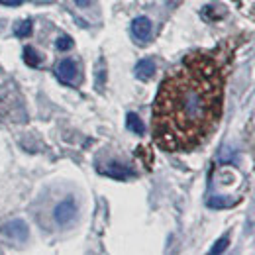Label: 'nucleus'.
<instances>
[{
    "mask_svg": "<svg viewBox=\"0 0 255 255\" xmlns=\"http://www.w3.org/2000/svg\"><path fill=\"white\" fill-rule=\"evenodd\" d=\"M222 106V69L210 55H187L161 81L153 100V141L169 153L200 147L220 124Z\"/></svg>",
    "mask_w": 255,
    "mask_h": 255,
    "instance_id": "1",
    "label": "nucleus"
},
{
    "mask_svg": "<svg viewBox=\"0 0 255 255\" xmlns=\"http://www.w3.org/2000/svg\"><path fill=\"white\" fill-rule=\"evenodd\" d=\"M75 214H77V204H75V200L69 196V198H65L63 202H59L57 206H55V212H53V216H55V220L57 224H69L73 218H75Z\"/></svg>",
    "mask_w": 255,
    "mask_h": 255,
    "instance_id": "2",
    "label": "nucleus"
},
{
    "mask_svg": "<svg viewBox=\"0 0 255 255\" xmlns=\"http://www.w3.org/2000/svg\"><path fill=\"white\" fill-rule=\"evenodd\" d=\"M77 73H79V69H77V63L73 59H63V61H59V65L55 67L57 79L61 83H65V85H75Z\"/></svg>",
    "mask_w": 255,
    "mask_h": 255,
    "instance_id": "3",
    "label": "nucleus"
},
{
    "mask_svg": "<svg viewBox=\"0 0 255 255\" xmlns=\"http://www.w3.org/2000/svg\"><path fill=\"white\" fill-rule=\"evenodd\" d=\"M151 30H153L151 20L145 18V16H139V18H135V20L131 22V33H133V37H135L139 43H145V41L151 37Z\"/></svg>",
    "mask_w": 255,
    "mask_h": 255,
    "instance_id": "4",
    "label": "nucleus"
},
{
    "mask_svg": "<svg viewBox=\"0 0 255 255\" xmlns=\"http://www.w3.org/2000/svg\"><path fill=\"white\" fill-rule=\"evenodd\" d=\"M0 230H2L4 236L12 238V240H18V242L28 238V224L24 222V220H12V222L4 224Z\"/></svg>",
    "mask_w": 255,
    "mask_h": 255,
    "instance_id": "5",
    "label": "nucleus"
},
{
    "mask_svg": "<svg viewBox=\"0 0 255 255\" xmlns=\"http://www.w3.org/2000/svg\"><path fill=\"white\" fill-rule=\"evenodd\" d=\"M100 173L102 175H108V177H112V179H118V181H126L129 179L131 175H133V171L126 167V165H122V163H110V165H106L104 169H100Z\"/></svg>",
    "mask_w": 255,
    "mask_h": 255,
    "instance_id": "6",
    "label": "nucleus"
},
{
    "mask_svg": "<svg viewBox=\"0 0 255 255\" xmlns=\"http://www.w3.org/2000/svg\"><path fill=\"white\" fill-rule=\"evenodd\" d=\"M133 73H135V77L139 81H149L153 77V73H155V61L153 59H141V61H137Z\"/></svg>",
    "mask_w": 255,
    "mask_h": 255,
    "instance_id": "7",
    "label": "nucleus"
},
{
    "mask_svg": "<svg viewBox=\"0 0 255 255\" xmlns=\"http://www.w3.org/2000/svg\"><path fill=\"white\" fill-rule=\"evenodd\" d=\"M126 126H128V129H129V131H133L135 135H143V133H145V126H143L141 118H139L137 114H133V112H128Z\"/></svg>",
    "mask_w": 255,
    "mask_h": 255,
    "instance_id": "8",
    "label": "nucleus"
},
{
    "mask_svg": "<svg viewBox=\"0 0 255 255\" xmlns=\"http://www.w3.org/2000/svg\"><path fill=\"white\" fill-rule=\"evenodd\" d=\"M14 33L18 37H30L32 35V20H20V22H16Z\"/></svg>",
    "mask_w": 255,
    "mask_h": 255,
    "instance_id": "9",
    "label": "nucleus"
},
{
    "mask_svg": "<svg viewBox=\"0 0 255 255\" xmlns=\"http://www.w3.org/2000/svg\"><path fill=\"white\" fill-rule=\"evenodd\" d=\"M24 61L30 65V67H39V63H41L37 51L33 49L32 45H26V47H24Z\"/></svg>",
    "mask_w": 255,
    "mask_h": 255,
    "instance_id": "10",
    "label": "nucleus"
},
{
    "mask_svg": "<svg viewBox=\"0 0 255 255\" xmlns=\"http://www.w3.org/2000/svg\"><path fill=\"white\" fill-rule=\"evenodd\" d=\"M234 200H228L226 196H212V198H208V206L210 208H226V206H230Z\"/></svg>",
    "mask_w": 255,
    "mask_h": 255,
    "instance_id": "11",
    "label": "nucleus"
},
{
    "mask_svg": "<svg viewBox=\"0 0 255 255\" xmlns=\"http://www.w3.org/2000/svg\"><path fill=\"white\" fill-rule=\"evenodd\" d=\"M55 47H57L59 51H69V49L73 47V39H71L69 35H61V37L55 41Z\"/></svg>",
    "mask_w": 255,
    "mask_h": 255,
    "instance_id": "12",
    "label": "nucleus"
},
{
    "mask_svg": "<svg viewBox=\"0 0 255 255\" xmlns=\"http://www.w3.org/2000/svg\"><path fill=\"white\" fill-rule=\"evenodd\" d=\"M228 244H230V240H228V236H222V238H220V240H218V242H216V244H214V248H212V250H210V254H212V255H216V254H222L224 250H226V248H228Z\"/></svg>",
    "mask_w": 255,
    "mask_h": 255,
    "instance_id": "13",
    "label": "nucleus"
},
{
    "mask_svg": "<svg viewBox=\"0 0 255 255\" xmlns=\"http://www.w3.org/2000/svg\"><path fill=\"white\" fill-rule=\"evenodd\" d=\"M24 0H0L2 6H20Z\"/></svg>",
    "mask_w": 255,
    "mask_h": 255,
    "instance_id": "14",
    "label": "nucleus"
},
{
    "mask_svg": "<svg viewBox=\"0 0 255 255\" xmlns=\"http://www.w3.org/2000/svg\"><path fill=\"white\" fill-rule=\"evenodd\" d=\"M77 2V6H81V8H85V6H91V4H95V0H75Z\"/></svg>",
    "mask_w": 255,
    "mask_h": 255,
    "instance_id": "15",
    "label": "nucleus"
}]
</instances>
